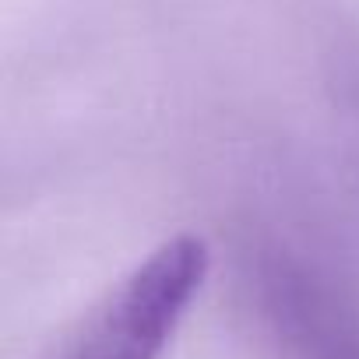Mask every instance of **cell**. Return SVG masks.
Wrapping results in <instances>:
<instances>
[{"instance_id": "obj_2", "label": "cell", "mask_w": 359, "mask_h": 359, "mask_svg": "<svg viewBox=\"0 0 359 359\" xmlns=\"http://www.w3.org/2000/svg\"><path fill=\"white\" fill-rule=\"evenodd\" d=\"M247 292L278 359H359V306L285 247L250 257Z\"/></svg>"}, {"instance_id": "obj_1", "label": "cell", "mask_w": 359, "mask_h": 359, "mask_svg": "<svg viewBox=\"0 0 359 359\" xmlns=\"http://www.w3.org/2000/svg\"><path fill=\"white\" fill-rule=\"evenodd\" d=\"M208 275L201 236H172L134 264L50 359H162Z\"/></svg>"}]
</instances>
